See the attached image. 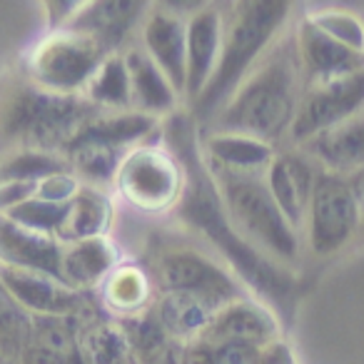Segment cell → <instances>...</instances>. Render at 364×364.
Returning a JSON list of instances; mask_svg holds the SVG:
<instances>
[{"instance_id":"6da1fadb","label":"cell","mask_w":364,"mask_h":364,"mask_svg":"<svg viewBox=\"0 0 364 364\" xmlns=\"http://www.w3.org/2000/svg\"><path fill=\"white\" fill-rule=\"evenodd\" d=\"M185 165L190 170V182L185 185V193L180 198L182 220L198 228L220 250L230 272L242 282V287H250L255 294L272 304H287L297 289L289 267L259 252L232 228L218 185L205 172L208 167L200 160L198 152H190V160Z\"/></svg>"},{"instance_id":"7a4b0ae2","label":"cell","mask_w":364,"mask_h":364,"mask_svg":"<svg viewBox=\"0 0 364 364\" xmlns=\"http://www.w3.org/2000/svg\"><path fill=\"white\" fill-rule=\"evenodd\" d=\"M304 75L299 65L294 36L274 43V48L255 65L235 95L213 117V130L240 132L274 145L289 137Z\"/></svg>"},{"instance_id":"3957f363","label":"cell","mask_w":364,"mask_h":364,"mask_svg":"<svg viewBox=\"0 0 364 364\" xmlns=\"http://www.w3.org/2000/svg\"><path fill=\"white\" fill-rule=\"evenodd\" d=\"M289 21V3L282 0H252L237 3L225 13L223 53L208 90L195 102L198 117L213 120L218 110L235 95L242 80L277 43Z\"/></svg>"},{"instance_id":"277c9868","label":"cell","mask_w":364,"mask_h":364,"mask_svg":"<svg viewBox=\"0 0 364 364\" xmlns=\"http://www.w3.org/2000/svg\"><path fill=\"white\" fill-rule=\"evenodd\" d=\"M100 115L82 95H55L38 85H21L0 102V142L11 150L65 152L82 125Z\"/></svg>"},{"instance_id":"5b68a950","label":"cell","mask_w":364,"mask_h":364,"mask_svg":"<svg viewBox=\"0 0 364 364\" xmlns=\"http://www.w3.org/2000/svg\"><path fill=\"white\" fill-rule=\"evenodd\" d=\"M213 180L232 228L259 252L284 267H292L299 259V232L269 195L264 175L213 172Z\"/></svg>"},{"instance_id":"8992f818","label":"cell","mask_w":364,"mask_h":364,"mask_svg":"<svg viewBox=\"0 0 364 364\" xmlns=\"http://www.w3.org/2000/svg\"><path fill=\"white\" fill-rule=\"evenodd\" d=\"M110 53L80 31H58L48 36L28 60L31 82L55 95H82L87 82ZM115 55V53H112Z\"/></svg>"},{"instance_id":"52a82bcc","label":"cell","mask_w":364,"mask_h":364,"mask_svg":"<svg viewBox=\"0 0 364 364\" xmlns=\"http://www.w3.org/2000/svg\"><path fill=\"white\" fill-rule=\"evenodd\" d=\"M309 250L319 257L334 255L362 232V220L347 177L319 170L304 220Z\"/></svg>"},{"instance_id":"ba28073f","label":"cell","mask_w":364,"mask_h":364,"mask_svg":"<svg viewBox=\"0 0 364 364\" xmlns=\"http://www.w3.org/2000/svg\"><path fill=\"white\" fill-rule=\"evenodd\" d=\"M115 185L122 198L142 213H160L175 203L180 205L185 193L180 162L170 152L147 145L125 152Z\"/></svg>"},{"instance_id":"9c48e42d","label":"cell","mask_w":364,"mask_h":364,"mask_svg":"<svg viewBox=\"0 0 364 364\" xmlns=\"http://www.w3.org/2000/svg\"><path fill=\"white\" fill-rule=\"evenodd\" d=\"M157 274L165 292L190 294L220 309L250 297L228 264H220L218 259L190 247H177L162 255L157 262Z\"/></svg>"},{"instance_id":"30bf717a","label":"cell","mask_w":364,"mask_h":364,"mask_svg":"<svg viewBox=\"0 0 364 364\" xmlns=\"http://www.w3.org/2000/svg\"><path fill=\"white\" fill-rule=\"evenodd\" d=\"M364 112V70L339 80L304 85L294 115L289 142L304 145L319 132L337 127Z\"/></svg>"},{"instance_id":"8fae6325","label":"cell","mask_w":364,"mask_h":364,"mask_svg":"<svg viewBox=\"0 0 364 364\" xmlns=\"http://www.w3.org/2000/svg\"><path fill=\"white\" fill-rule=\"evenodd\" d=\"M142 50L175 85L185 100L188 85V18L177 16L167 6H155L145 13L140 26Z\"/></svg>"},{"instance_id":"7c38bea8","label":"cell","mask_w":364,"mask_h":364,"mask_svg":"<svg viewBox=\"0 0 364 364\" xmlns=\"http://www.w3.org/2000/svg\"><path fill=\"white\" fill-rule=\"evenodd\" d=\"M0 289L21 312L43 314V317L73 314L82 304V292H75L58 277L36 269L0 264Z\"/></svg>"},{"instance_id":"4fadbf2b","label":"cell","mask_w":364,"mask_h":364,"mask_svg":"<svg viewBox=\"0 0 364 364\" xmlns=\"http://www.w3.org/2000/svg\"><path fill=\"white\" fill-rule=\"evenodd\" d=\"M294 48H297L299 65H302L304 85L339 80V77L354 75L364 70V53L342 46L327 33H322L309 18L294 31Z\"/></svg>"},{"instance_id":"5bb4252c","label":"cell","mask_w":364,"mask_h":364,"mask_svg":"<svg viewBox=\"0 0 364 364\" xmlns=\"http://www.w3.org/2000/svg\"><path fill=\"white\" fill-rule=\"evenodd\" d=\"M225 13L218 6H203L193 18H188V85L185 102L195 105L208 90L220 53H223Z\"/></svg>"},{"instance_id":"9a60e30c","label":"cell","mask_w":364,"mask_h":364,"mask_svg":"<svg viewBox=\"0 0 364 364\" xmlns=\"http://www.w3.org/2000/svg\"><path fill=\"white\" fill-rule=\"evenodd\" d=\"M317 175L319 167L304 152H277L274 162L264 172L269 195L297 232L304 230L309 198H312Z\"/></svg>"},{"instance_id":"2e32d148","label":"cell","mask_w":364,"mask_h":364,"mask_svg":"<svg viewBox=\"0 0 364 364\" xmlns=\"http://www.w3.org/2000/svg\"><path fill=\"white\" fill-rule=\"evenodd\" d=\"M274 342H277V319H274L272 309L255 302L252 297L237 299V302L220 309L200 337V344L269 347Z\"/></svg>"},{"instance_id":"e0dca14e","label":"cell","mask_w":364,"mask_h":364,"mask_svg":"<svg viewBox=\"0 0 364 364\" xmlns=\"http://www.w3.org/2000/svg\"><path fill=\"white\" fill-rule=\"evenodd\" d=\"M203 157L208 170L223 175H264L274 162V145L240 132L213 130L203 140Z\"/></svg>"},{"instance_id":"ac0fdd59","label":"cell","mask_w":364,"mask_h":364,"mask_svg":"<svg viewBox=\"0 0 364 364\" xmlns=\"http://www.w3.org/2000/svg\"><path fill=\"white\" fill-rule=\"evenodd\" d=\"M319 170L349 177L364 170V112L299 145Z\"/></svg>"},{"instance_id":"d6986e66","label":"cell","mask_w":364,"mask_h":364,"mask_svg":"<svg viewBox=\"0 0 364 364\" xmlns=\"http://www.w3.org/2000/svg\"><path fill=\"white\" fill-rule=\"evenodd\" d=\"M0 264L36 269V272H46L63 282V242L50 235L21 228L6 215H0Z\"/></svg>"},{"instance_id":"ffe728a7","label":"cell","mask_w":364,"mask_h":364,"mask_svg":"<svg viewBox=\"0 0 364 364\" xmlns=\"http://www.w3.org/2000/svg\"><path fill=\"white\" fill-rule=\"evenodd\" d=\"M157 130H160V120L152 115H145V112H100L87 125H82V130L73 137V142L68 147L100 145L117 152H130L135 150V145H145L147 137H152Z\"/></svg>"},{"instance_id":"44dd1931","label":"cell","mask_w":364,"mask_h":364,"mask_svg":"<svg viewBox=\"0 0 364 364\" xmlns=\"http://www.w3.org/2000/svg\"><path fill=\"white\" fill-rule=\"evenodd\" d=\"M127 70H130L132 85V110L145 112L160 120L162 115H170L182 102V95L175 90L167 75L152 63L142 48H132L125 53Z\"/></svg>"},{"instance_id":"7402d4cb","label":"cell","mask_w":364,"mask_h":364,"mask_svg":"<svg viewBox=\"0 0 364 364\" xmlns=\"http://www.w3.org/2000/svg\"><path fill=\"white\" fill-rule=\"evenodd\" d=\"M115 269L117 250L107 242V237L63 245L60 277L75 292H87V289L100 287Z\"/></svg>"},{"instance_id":"603a6c76","label":"cell","mask_w":364,"mask_h":364,"mask_svg":"<svg viewBox=\"0 0 364 364\" xmlns=\"http://www.w3.org/2000/svg\"><path fill=\"white\" fill-rule=\"evenodd\" d=\"M112 223V205L105 190L82 185L80 193L75 195L70 205H68V218L63 225L60 240L63 245L82 242V240H95L105 237L107 228Z\"/></svg>"},{"instance_id":"cb8c5ba5","label":"cell","mask_w":364,"mask_h":364,"mask_svg":"<svg viewBox=\"0 0 364 364\" xmlns=\"http://www.w3.org/2000/svg\"><path fill=\"white\" fill-rule=\"evenodd\" d=\"M87 102L100 112H127L132 110V85L125 55H107L97 68L92 80L82 92Z\"/></svg>"},{"instance_id":"d4e9b609","label":"cell","mask_w":364,"mask_h":364,"mask_svg":"<svg viewBox=\"0 0 364 364\" xmlns=\"http://www.w3.org/2000/svg\"><path fill=\"white\" fill-rule=\"evenodd\" d=\"M70 170V162L63 152L18 147L6 150L0 157V182H43L46 177Z\"/></svg>"},{"instance_id":"484cf974","label":"cell","mask_w":364,"mask_h":364,"mask_svg":"<svg viewBox=\"0 0 364 364\" xmlns=\"http://www.w3.org/2000/svg\"><path fill=\"white\" fill-rule=\"evenodd\" d=\"M220 307L190 294H165L160 304V319L167 332L177 337H203Z\"/></svg>"},{"instance_id":"4316f807","label":"cell","mask_w":364,"mask_h":364,"mask_svg":"<svg viewBox=\"0 0 364 364\" xmlns=\"http://www.w3.org/2000/svg\"><path fill=\"white\" fill-rule=\"evenodd\" d=\"M8 220H13L16 225L26 230H33V232H41V235H50V237H58L65 225L68 218V205H55V203H48V200H41L36 195L33 200L23 203L21 208L11 210L6 215Z\"/></svg>"},{"instance_id":"83f0119b","label":"cell","mask_w":364,"mask_h":364,"mask_svg":"<svg viewBox=\"0 0 364 364\" xmlns=\"http://www.w3.org/2000/svg\"><path fill=\"white\" fill-rule=\"evenodd\" d=\"M87 364H130V344L115 327H95L82 342Z\"/></svg>"},{"instance_id":"f1b7e54d","label":"cell","mask_w":364,"mask_h":364,"mask_svg":"<svg viewBox=\"0 0 364 364\" xmlns=\"http://www.w3.org/2000/svg\"><path fill=\"white\" fill-rule=\"evenodd\" d=\"M307 18L337 43L357 53H364V18L347 11H319Z\"/></svg>"},{"instance_id":"f546056e","label":"cell","mask_w":364,"mask_h":364,"mask_svg":"<svg viewBox=\"0 0 364 364\" xmlns=\"http://www.w3.org/2000/svg\"><path fill=\"white\" fill-rule=\"evenodd\" d=\"M105 294L115 309H137L147 297V279L135 267H117L105 279Z\"/></svg>"},{"instance_id":"4dcf8cb0","label":"cell","mask_w":364,"mask_h":364,"mask_svg":"<svg viewBox=\"0 0 364 364\" xmlns=\"http://www.w3.org/2000/svg\"><path fill=\"white\" fill-rule=\"evenodd\" d=\"M80 188L82 182L77 180V175L73 170L58 172V175H50L43 182H38V198L55 205H70L75 200V195L80 193Z\"/></svg>"},{"instance_id":"1f68e13d","label":"cell","mask_w":364,"mask_h":364,"mask_svg":"<svg viewBox=\"0 0 364 364\" xmlns=\"http://www.w3.org/2000/svg\"><path fill=\"white\" fill-rule=\"evenodd\" d=\"M38 195L36 182H0V215H8L11 210L21 208L23 203Z\"/></svg>"},{"instance_id":"d6a6232c","label":"cell","mask_w":364,"mask_h":364,"mask_svg":"<svg viewBox=\"0 0 364 364\" xmlns=\"http://www.w3.org/2000/svg\"><path fill=\"white\" fill-rule=\"evenodd\" d=\"M347 182H349V190H352V195H354V203H357L359 220H362V232H364V170L349 175Z\"/></svg>"},{"instance_id":"836d02e7","label":"cell","mask_w":364,"mask_h":364,"mask_svg":"<svg viewBox=\"0 0 364 364\" xmlns=\"http://www.w3.org/2000/svg\"><path fill=\"white\" fill-rule=\"evenodd\" d=\"M0 364H6V359H3V349H0Z\"/></svg>"},{"instance_id":"e575fe53","label":"cell","mask_w":364,"mask_h":364,"mask_svg":"<svg viewBox=\"0 0 364 364\" xmlns=\"http://www.w3.org/2000/svg\"><path fill=\"white\" fill-rule=\"evenodd\" d=\"M362 18H364V16H362Z\"/></svg>"}]
</instances>
